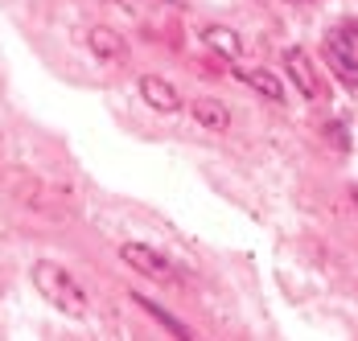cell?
I'll return each instance as SVG.
<instances>
[{"label": "cell", "mask_w": 358, "mask_h": 341, "mask_svg": "<svg viewBox=\"0 0 358 341\" xmlns=\"http://www.w3.org/2000/svg\"><path fill=\"white\" fill-rule=\"evenodd\" d=\"M34 288L58 308V312H66L74 321H87V317H91V296H87V288H83L62 263H54V259L34 263Z\"/></svg>", "instance_id": "cell-1"}, {"label": "cell", "mask_w": 358, "mask_h": 341, "mask_svg": "<svg viewBox=\"0 0 358 341\" xmlns=\"http://www.w3.org/2000/svg\"><path fill=\"white\" fill-rule=\"evenodd\" d=\"M202 41H206L215 54H222L227 62H239V58H243V41H239V34H235V29H227V25H206Z\"/></svg>", "instance_id": "cell-9"}, {"label": "cell", "mask_w": 358, "mask_h": 341, "mask_svg": "<svg viewBox=\"0 0 358 341\" xmlns=\"http://www.w3.org/2000/svg\"><path fill=\"white\" fill-rule=\"evenodd\" d=\"M141 99L152 107V111H161V115H173L181 111V91L169 82V78H161V74H144L141 78Z\"/></svg>", "instance_id": "cell-4"}, {"label": "cell", "mask_w": 358, "mask_h": 341, "mask_svg": "<svg viewBox=\"0 0 358 341\" xmlns=\"http://www.w3.org/2000/svg\"><path fill=\"white\" fill-rule=\"evenodd\" d=\"M235 74L248 82L255 95H264V99H272V103H285V87H280V78L272 70H235Z\"/></svg>", "instance_id": "cell-10"}, {"label": "cell", "mask_w": 358, "mask_h": 341, "mask_svg": "<svg viewBox=\"0 0 358 341\" xmlns=\"http://www.w3.org/2000/svg\"><path fill=\"white\" fill-rule=\"evenodd\" d=\"M87 45H91L95 58H103L111 66H124L128 62V41L115 34V29H108V25H91L87 29Z\"/></svg>", "instance_id": "cell-6"}, {"label": "cell", "mask_w": 358, "mask_h": 341, "mask_svg": "<svg viewBox=\"0 0 358 341\" xmlns=\"http://www.w3.org/2000/svg\"><path fill=\"white\" fill-rule=\"evenodd\" d=\"M325 58H329V66L338 70L346 82H358V58H355V50L346 45V37L342 34L325 37Z\"/></svg>", "instance_id": "cell-8"}, {"label": "cell", "mask_w": 358, "mask_h": 341, "mask_svg": "<svg viewBox=\"0 0 358 341\" xmlns=\"http://www.w3.org/2000/svg\"><path fill=\"white\" fill-rule=\"evenodd\" d=\"M120 259L132 268V272L148 275V280H157V284H173L178 272H173V263L161 255V251H152V247H144V242H124L120 247Z\"/></svg>", "instance_id": "cell-3"}, {"label": "cell", "mask_w": 358, "mask_h": 341, "mask_svg": "<svg viewBox=\"0 0 358 341\" xmlns=\"http://www.w3.org/2000/svg\"><path fill=\"white\" fill-rule=\"evenodd\" d=\"M8 189L17 194V202L21 205H29V210H37V214H45V218H66L71 210L62 205V198L54 194V189H45L37 177H21V173H8Z\"/></svg>", "instance_id": "cell-2"}, {"label": "cell", "mask_w": 358, "mask_h": 341, "mask_svg": "<svg viewBox=\"0 0 358 341\" xmlns=\"http://www.w3.org/2000/svg\"><path fill=\"white\" fill-rule=\"evenodd\" d=\"M189 115L206 128V132H227L231 128V107L222 99H215V95H202V99L189 103Z\"/></svg>", "instance_id": "cell-7"}, {"label": "cell", "mask_w": 358, "mask_h": 341, "mask_svg": "<svg viewBox=\"0 0 358 341\" xmlns=\"http://www.w3.org/2000/svg\"><path fill=\"white\" fill-rule=\"evenodd\" d=\"M132 300H136V305L144 308V312H148V317H152V321H157V325H165V329H169V333H173V338H189V325H185V321H181V317H173V312H169V308H161L157 305V300H148V296H144V292H132Z\"/></svg>", "instance_id": "cell-11"}, {"label": "cell", "mask_w": 358, "mask_h": 341, "mask_svg": "<svg viewBox=\"0 0 358 341\" xmlns=\"http://www.w3.org/2000/svg\"><path fill=\"white\" fill-rule=\"evenodd\" d=\"M285 70H288V78L296 82V91H301L305 99H317V95H322L317 70H313V62H309V54H305L301 45H292V50H285Z\"/></svg>", "instance_id": "cell-5"}]
</instances>
